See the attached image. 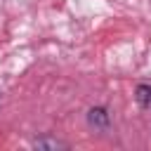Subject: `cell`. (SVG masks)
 Wrapping results in <instances>:
<instances>
[{
    "mask_svg": "<svg viewBox=\"0 0 151 151\" xmlns=\"http://www.w3.org/2000/svg\"><path fill=\"white\" fill-rule=\"evenodd\" d=\"M87 123L92 127H97V130H106L109 127V113H106V109H101V106L90 109L87 111Z\"/></svg>",
    "mask_w": 151,
    "mask_h": 151,
    "instance_id": "6da1fadb",
    "label": "cell"
},
{
    "mask_svg": "<svg viewBox=\"0 0 151 151\" xmlns=\"http://www.w3.org/2000/svg\"><path fill=\"white\" fill-rule=\"evenodd\" d=\"M137 101L144 109H151V85H137Z\"/></svg>",
    "mask_w": 151,
    "mask_h": 151,
    "instance_id": "7a4b0ae2",
    "label": "cell"
},
{
    "mask_svg": "<svg viewBox=\"0 0 151 151\" xmlns=\"http://www.w3.org/2000/svg\"><path fill=\"white\" fill-rule=\"evenodd\" d=\"M33 146H35V149H61V146H66V144L59 142V139H35Z\"/></svg>",
    "mask_w": 151,
    "mask_h": 151,
    "instance_id": "3957f363",
    "label": "cell"
}]
</instances>
